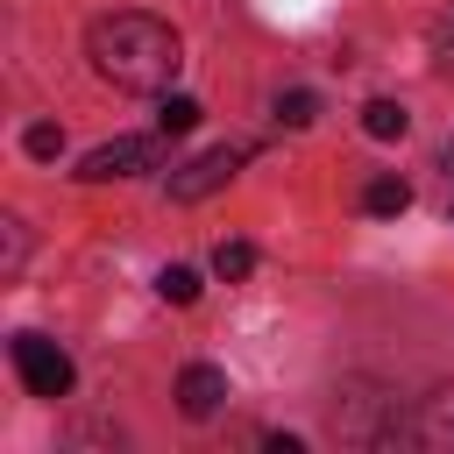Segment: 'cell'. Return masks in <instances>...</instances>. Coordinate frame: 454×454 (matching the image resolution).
Here are the masks:
<instances>
[{
	"instance_id": "obj_1",
	"label": "cell",
	"mask_w": 454,
	"mask_h": 454,
	"mask_svg": "<svg viewBox=\"0 0 454 454\" xmlns=\"http://www.w3.org/2000/svg\"><path fill=\"white\" fill-rule=\"evenodd\" d=\"M85 57L121 92H163L177 78V64H184L177 28L156 21V14H99L92 35H85Z\"/></svg>"
},
{
	"instance_id": "obj_2",
	"label": "cell",
	"mask_w": 454,
	"mask_h": 454,
	"mask_svg": "<svg viewBox=\"0 0 454 454\" xmlns=\"http://www.w3.org/2000/svg\"><path fill=\"white\" fill-rule=\"evenodd\" d=\"M14 369H21L28 397H64L71 390V355L43 333H14Z\"/></svg>"
},
{
	"instance_id": "obj_3",
	"label": "cell",
	"mask_w": 454,
	"mask_h": 454,
	"mask_svg": "<svg viewBox=\"0 0 454 454\" xmlns=\"http://www.w3.org/2000/svg\"><path fill=\"white\" fill-rule=\"evenodd\" d=\"M163 163V149L149 142V135H121V142H99L85 163H78V177L85 184H114V177H135V170H156Z\"/></svg>"
},
{
	"instance_id": "obj_4",
	"label": "cell",
	"mask_w": 454,
	"mask_h": 454,
	"mask_svg": "<svg viewBox=\"0 0 454 454\" xmlns=\"http://www.w3.org/2000/svg\"><path fill=\"white\" fill-rule=\"evenodd\" d=\"M241 156L248 149H234V142H220V149H206V156H192V163H177L170 170V199L177 206H192V199H206V192H220L234 170H241Z\"/></svg>"
},
{
	"instance_id": "obj_5",
	"label": "cell",
	"mask_w": 454,
	"mask_h": 454,
	"mask_svg": "<svg viewBox=\"0 0 454 454\" xmlns=\"http://www.w3.org/2000/svg\"><path fill=\"white\" fill-rule=\"evenodd\" d=\"M220 404H227V376H220L213 362H192V369L177 376V411H184V419H213Z\"/></svg>"
},
{
	"instance_id": "obj_6",
	"label": "cell",
	"mask_w": 454,
	"mask_h": 454,
	"mask_svg": "<svg viewBox=\"0 0 454 454\" xmlns=\"http://www.w3.org/2000/svg\"><path fill=\"white\" fill-rule=\"evenodd\" d=\"M404 128H411V114H404L397 99H369V106H362V135H376V142H397Z\"/></svg>"
},
{
	"instance_id": "obj_7",
	"label": "cell",
	"mask_w": 454,
	"mask_h": 454,
	"mask_svg": "<svg viewBox=\"0 0 454 454\" xmlns=\"http://www.w3.org/2000/svg\"><path fill=\"white\" fill-rule=\"evenodd\" d=\"M362 206H369L376 220H390V213H404V206H411V184H404V177H369Z\"/></svg>"
},
{
	"instance_id": "obj_8",
	"label": "cell",
	"mask_w": 454,
	"mask_h": 454,
	"mask_svg": "<svg viewBox=\"0 0 454 454\" xmlns=\"http://www.w3.org/2000/svg\"><path fill=\"white\" fill-rule=\"evenodd\" d=\"M277 121H284V128H312V121H319V92H305V85L277 92Z\"/></svg>"
},
{
	"instance_id": "obj_9",
	"label": "cell",
	"mask_w": 454,
	"mask_h": 454,
	"mask_svg": "<svg viewBox=\"0 0 454 454\" xmlns=\"http://www.w3.org/2000/svg\"><path fill=\"white\" fill-rule=\"evenodd\" d=\"M248 270H255V248H248V241H220V248H213V277H220V284H241Z\"/></svg>"
},
{
	"instance_id": "obj_10",
	"label": "cell",
	"mask_w": 454,
	"mask_h": 454,
	"mask_svg": "<svg viewBox=\"0 0 454 454\" xmlns=\"http://www.w3.org/2000/svg\"><path fill=\"white\" fill-rule=\"evenodd\" d=\"M156 128H163V135H192V128H199V99H184V92H170V99L156 106Z\"/></svg>"
},
{
	"instance_id": "obj_11",
	"label": "cell",
	"mask_w": 454,
	"mask_h": 454,
	"mask_svg": "<svg viewBox=\"0 0 454 454\" xmlns=\"http://www.w3.org/2000/svg\"><path fill=\"white\" fill-rule=\"evenodd\" d=\"M156 291H163L170 305H192V298H199V270H184V262H170V270L156 277Z\"/></svg>"
},
{
	"instance_id": "obj_12",
	"label": "cell",
	"mask_w": 454,
	"mask_h": 454,
	"mask_svg": "<svg viewBox=\"0 0 454 454\" xmlns=\"http://www.w3.org/2000/svg\"><path fill=\"white\" fill-rule=\"evenodd\" d=\"M57 149H64V128H50V121H35V128H28V156H43V163H50Z\"/></svg>"
},
{
	"instance_id": "obj_13",
	"label": "cell",
	"mask_w": 454,
	"mask_h": 454,
	"mask_svg": "<svg viewBox=\"0 0 454 454\" xmlns=\"http://www.w3.org/2000/svg\"><path fill=\"white\" fill-rule=\"evenodd\" d=\"M447 213H454V206H447Z\"/></svg>"
}]
</instances>
